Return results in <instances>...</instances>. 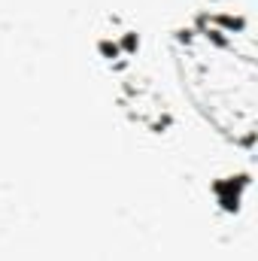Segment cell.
I'll use <instances>...</instances> for the list:
<instances>
[{
	"mask_svg": "<svg viewBox=\"0 0 258 261\" xmlns=\"http://www.w3.org/2000/svg\"><path fill=\"white\" fill-rule=\"evenodd\" d=\"M183 85L194 107L231 140L255 130V49L246 28L228 15L197 18L176 37Z\"/></svg>",
	"mask_w": 258,
	"mask_h": 261,
	"instance_id": "1",
	"label": "cell"
}]
</instances>
